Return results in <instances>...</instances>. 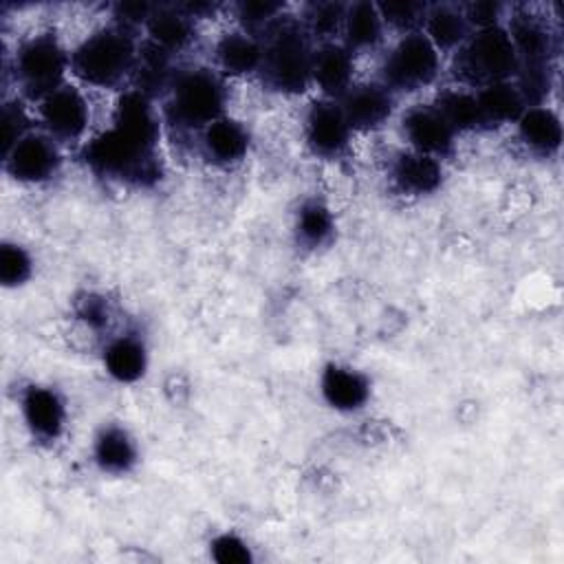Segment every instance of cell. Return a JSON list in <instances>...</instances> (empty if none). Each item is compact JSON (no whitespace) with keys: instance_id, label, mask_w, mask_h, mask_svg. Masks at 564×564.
<instances>
[{"instance_id":"obj_26","label":"cell","mask_w":564,"mask_h":564,"mask_svg":"<svg viewBox=\"0 0 564 564\" xmlns=\"http://www.w3.org/2000/svg\"><path fill=\"white\" fill-rule=\"evenodd\" d=\"M478 101V117H480V130H494L502 126H511L520 119L527 104L513 84V79L507 82H494L487 86H480L474 90Z\"/></svg>"},{"instance_id":"obj_2","label":"cell","mask_w":564,"mask_h":564,"mask_svg":"<svg viewBox=\"0 0 564 564\" xmlns=\"http://www.w3.org/2000/svg\"><path fill=\"white\" fill-rule=\"evenodd\" d=\"M227 106L225 77L214 66H178L163 97V119L181 132H200L220 119Z\"/></svg>"},{"instance_id":"obj_25","label":"cell","mask_w":564,"mask_h":564,"mask_svg":"<svg viewBox=\"0 0 564 564\" xmlns=\"http://www.w3.org/2000/svg\"><path fill=\"white\" fill-rule=\"evenodd\" d=\"M93 460L104 474L123 476L132 471L139 460L137 441L126 427L106 423L93 438Z\"/></svg>"},{"instance_id":"obj_31","label":"cell","mask_w":564,"mask_h":564,"mask_svg":"<svg viewBox=\"0 0 564 564\" xmlns=\"http://www.w3.org/2000/svg\"><path fill=\"white\" fill-rule=\"evenodd\" d=\"M231 9L236 15V26L260 40L286 13V4L275 0H238Z\"/></svg>"},{"instance_id":"obj_33","label":"cell","mask_w":564,"mask_h":564,"mask_svg":"<svg viewBox=\"0 0 564 564\" xmlns=\"http://www.w3.org/2000/svg\"><path fill=\"white\" fill-rule=\"evenodd\" d=\"M33 275L31 253L18 245L4 240L0 247V282L4 289H18L26 284Z\"/></svg>"},{"instance_id":"obj_14","label":"cell","mask_w":564,"mask_h":564,"mask_svg":"<svg viewBox=\"0 0 564 564\" xmlns=\"http://www.w3.org/2000/svg\"><path fill=\"white\" fill-rule=\"evenodd\" d=\"M20 414L29 434L40 443H55L66 425V403L48 386H26L20 394Z\"/></svg>"},{"instance_id":"obj_3","label":"cell","mask_w":564,"mask_h":564,"mask_svg":"<svg viewBox=\"0 0 564 564\" xmlns=\"http://www.w3.org/2000/svg\"><path fill=\"white\" fill-rule=\"evenodd\" d=\"M262 84L278 95H300L311 86L315 44L297 15L284 13L262 37Z\"/></svg>"},{"instance_id":"obj_28","label":"cell","mask_w":564,"mask_h":564,"mask_svg":"<svg viewBox=\"0 0 564 564\" xmlns=\"http://www.w3.org/2000/svg\"><path fill=\"white\" fill-rule=\"evenodd\" d=\"M434 108L443 115V119L452 126L456 134L480 130V117H478V101L476 93L465 86H445L434 97Z\"/></svg>"},{"instance_id":"obj_35","label":"cell","mask_w":564,"mask_h":564,"mask_svg":"<svg viewBox=\"0 0 564 564\" xmlns=\"http://www.w3.org/2000/svg\"><path fill=\"white\" fill-rule=\"evenodd\" d=\"M154 4L156 2H148V0H119L110 7V15H112L110 22L139 35V31H143L148 24Z\"/></svg>"},{"instance_id":"obj_37","label":"cell","mask_w":564,"mask_h":564,"mask_svg":"<svg viewBox=\"0 0 564 564\" xmlns=\"http://www.w3.org/2000/svg\"><path fill=\"white\" fill-rule=\"evenodd\" d=\"M209 553L220 564H247L251 562V551L234 533H220L209 542Z\"/></svg>"},{"instance_id":"obj_6","label":"cell","mask_w":564,"mask_h":564,"mask_svg":"<svg viewBox=\"0 0 564 564\" xmlns=\"http://www.w3.org/2000/svg\"><path fill=\"white\" fill-rule=\"evenodd\" d=\"M11 70L22 97L37 104L42 97L66 84V75L70 73V51H66L59 37L51 31L33 33L18 44Z\"/></svg>"},{"instance_id":"obj_34","label":"cell","mask_w":564,"mask_h":564,"mask_svg":"<svg viewBox=\"0 0 564 564\" xmlns=\"http://www.w3.org/2000/svg\"><path fill=\"white\" fill-rule=\"evenodd\" d=\"M31 117L20 99L4 101L0 117V134H2V154L9 152L26 132H31Z\"/></svg>"},{"instance_id":"obj_23","label":"cell","mask_w":564,"mask_h":564,"mask_svg":"<svg viewBox=\"0 0 564 564\" xmlns=\"http://www.w3.org/2000/svg\"><path fill=\"white\" fill-rule=\"evenodd\" d=\"M176 55L159 48L156 44L148 42L145 37L139 42V51H137V59H134V68L130 75V82L134 90L156 99V97H165V93L170 90L174 77H176Z\"/></svg>"},{"instance_id":"obj_20","label":"cell","mask_w":564,"mask_h":564,"mask_svg":"<svg viewBox=\"0 0 564 564\" xmlns=\"http://www.w3.org/2000/svg\"><path fill=\"white\" fill-rule=\"evenodd\" d=\"M196 24L178 2H156L143 33L148 42L176 55L196 40Z\"/></svg>"},{"instance_id":"obj_29","label":"cell","mask_w":564,"mask_h":564,"mask_svg":"<svg viewBox=\"0 0 564 564\" xmlns=\"http://www.w3.org/2000/svg\"><path fill=\"white\" fill-rule=\"evenodd\" d=\"M346 15V2L339 0H311L300 11V22L313 44L339 42Z\"/></svg>"},{"instance_id":"obj_39","label":"cell","mask_w":564,"mask_h":564,"mask_svg":"<svg viewBox=\"0 0 564 564\" xmlns=\"http://www.w3.org/2000/svg\"><path fill=\"white\" fill-rule=\"evenodd\" d=\"M178 7H181L194 22L214 15L216 9H218L216 2H207V0H187V2H178Z\"/></svg>"},{"instance_id":"obj_19","label":"cell","mask_w":564,"mask_h":564,"mask_svg":"<svg viewBox=\"0 0 564 564\" xmlns=\"http://www.w3.org/2000/svg\"><path fill=\"white\" fill-rule=\"evenodd\" d=\"M214 68L227 79V77H247L258 75L262 66L264 46L262 40L242 31L231 29L225 31L216 44H214Z\"/></svg>"},{"instance_id":"obj_27","label":"cell","mask_w":564,"mask_h":564,"mask_svg":"<svg viewBox=\"0 0 564 564\" xmlns=\"http://www.w3.org/2000/svg\"><path fill=\"white\" fill-rule=\"evenodd\" d=\"M104 370L119 383H134L148 370V348L134 333H121L108 339L101 352Z\"/></svg>"},{"instance_id":"obj_30","label":"cell","mask_w":564,"mask_h":564,"mask_svg":"<svg viewBox=\"0 0 564 564\" xmlns=\"http://www.w3.org/2000/svg\"><path fill=\"white\" fill-rule=\"evenodd\" d=\"M295 238L306 249H319L330 242L335 234V218L328 205L317 198L304 200L295 212Z\"/></svg>"},{"instance_id":"obj_15","label":"cell","mask_w":564,"mask_h":564,"mask_svg":"<svg viewBox=\"0 0 564 564\" xmlns=\"http://www.w3.org/2000/svg\"><path fill=\"white\" fill-rule=\"evenodd\" d=\"M249 148L251 134L247 126L229 115H223L198 132L200 156L214 167H234L242 163Z\"/></svg>"},{"instance_id":"obj_4","label":"cell","mask_w":564,"mask_h":564,"mask_svg":"<svg viewBox=\"0 0 564 564\" xmlns=\"http://www.w3.org/2000/svg\"><path fill=\"white\" fill-rule=\"evenodd\" d=\"M139 42V35L110 22L70 51V75L86 86L115 88L130 79Z\"/></svg>"},{"instance_id":"obj_11","label":"cell","mask_w":564,"mask_h":564,"mask_svg":"<svg viewBox=\"0 0 564 564\" xmlns=\"http://www.w3.org/2000/svg\"><path fill=\"white\" fill-rule=\"evenodd\" d=\"M401 134L410 150L445 159L454 152L458 134L434 108V104H412L401 115Z\"/></svg>"},{"instance_id":"obj_17","label":"cell","mask_w":564,"mask_h":564,"mask_svg":"<svg viewBox=\"0 0 564 564\" xmlns=\"http://www.w3.org/2000/svg\"><path fill=\"white\" fill-rule=\"evenodd\" d=\"M355 84V55L341 42L315 44L311 64V86L319 97L339 99Z\"/></svg>"},{"instance_id":"obj_12","label":"cell","mask_w":564,"mask_h":564,"mask_svg":"<svg viewBox=\"0 0 564 564\" xmlns=\"http://www.w3.org/2000/svg\"><path fill=\"white\" fill-rule=\"evenodd\" d=\"M397 95H392L379 79L355 82L339 99L341 112L352 132H375L388 123L394 112Z\"/></svg>"},{"instance_id":"obj_38","label":"cell","mask_w":564,"mask_h":564,"mask_svg":"<svg viewBox=\"0 0 564 564\" xmlns=\"http://www.w3.org/2000/svg\"><path fill=\"white\" fill-rule=\"evenodd\" d=\"M75 313L93 330H101L108 324V304L95 293H86L82 300H77Z\"/></svg>"},{"instance_id":"obj_22","label":"cell","mask_w":564,"mask_h":564,"mask_svg":"<svg viewBox=\"0 0 564 564\" xmlns=\"http://www.w3.org/2000/svg\"><path fill=\"white\" fill-rule=\"evenodd\" d=\"M516 134L527 152L549 159L555 156L562 148L564 130L557 112L553 108L544 106H529L520 115V119L513 123Z\"/></svg>"},{"instance_id":"obj_21","label":"cell","mask_w":564,"mask_h":564,"mask_svg":"<svg viewBox=\"0 0 564 564\" xmlns=\"http://www.w3.org/2000/svg\"><path fill=\"white\" fill-rule=\"evenodd\" d=\"M386 33L388 29L377 9V2H370V0L346 2V15H344L339 42L352 55L377 51L383 44Z\"/></svg>"},{"instance_id":"obj_8","label":"cell","mask_w":564,"mask_h":564,"mask_svg":"<svg viewBox=\"0 0 564 564\" xmlns=\"http://www.w3.org/2000/svg\"><path fill=\"white\" fill-rule=\"evenodd\" d=\"M42 130L59 145L84 139L90 123V104L79 86L66 82L35 104Z\"/></svg>"},{"instance_id":"obj_1","label":"cell","mask_w":564,"mask_h":564,"mask_svg":"<svg viewBox=\"0 0 564 564\" xmlns=\"http://www.w3.org/2000/svg\"><path fill=\"white\" fill-rule=\"evenodd\" d=\"M82 159L93 174L132 187H154L163 176L156 145L117 126L86 141L82 145Z\"/></svg>"},{"instance_id":"obj_36","label":"cell","mask_w":564,"mask_h":564,"mask_svg":"<svg viewBox=\"0 0 564 564\" xmlns=\"http://www.w3.org/2000/svg\"><path fill=\"white\" fill-rule=\"evenodd\" d=\"M460 7L471 31L502 26L507 20V7L498 0H469L460 2Z\"/></svg>"},{"instance_id":"obj_16","label":"cell","mask_w":564,"mask_h":564,"mask_svg":"<svg viewBox=\"0 0 564 564\" xmlns=\"http://www.w3.org/2000/svg\"><path fill=\"white\" fill-rule=\"evenodd\" d=\"M390 181L403 196H430L443 185V163L430 154L401 150L392 156L388 167Z\"/></svg>"},{"instance_id":"obj_32","label":"cell","mask_w":564,"mask_h":564,"mask_svg":"<svg viewBox=\"0 0 564 564\" xmlns=\"http://www.w3.org/2000/svg\"><path fill=\"white\" fill-rule=\"evenodd\" d=\"M427 4L430 2H421V0H381L377 2V9L383 18L386 29L394 31L399 37V35L416 33L423 29Z\"/></svg>"},{"instance_id":"obj_18","label":"cell","mask_w":564,"mask_h":564,"mask_svg":"<svg viewBox=\"0 0 564 564\" xmlns=\"http://www.w3.org/2000/svg\"><path fill=\"white\" fill-rule=\"evenodd\" d=\"M319 392L328 408L350 414V412L361 410L368 403L370 379L361 370H357L348 364L330 361L322 370Z\"/></svg>"},{"instance_id":"obj_13","label":"cell","mask_w":564,"mask_h":564,"mask_svg":"<svg viewBox=\"0 0 564 564\" xmlns=\"http://www.w3.org/2000/svg\"><path fill=\"white\" fill-rule=\"evenodd\" d=\"M505 29L518 55V66H551L557 51L555 35L549 22L531 11H511Z\"/></svg>"},{"instance_id":"obj_5","label":"cell","mask_w":564,"mask_h":564,"mask_svg":"<svg viewBox=\"0 0 564 564\" xmlns=\"http://www.w3.org/2000/svg\"><path fill=\"white\" fill-rule=\"evenodd\" d=\"M449 57L454 82L471 90L494 82L513 79L518 73V55L505 24L474 31Z\"/></svg>"},{"instance_id":"obj_10","label":"cell","mask_w":564,"mask_h":564,"mask_svg":"<svg viewBox=\"0 0 564 564\" xmlns=\"http://www.w3.org/2000/svg\"><path fill=\"white\" fill-rule=\"evenodd\" d=\"M2 165L13 181L22 185H42L57 176L62 167V150L44 130H31L2 154Z\"/></svg>"},{"instance_id":"obj_7","label":"cell","mask_w":564,"mask_h":564,"mask_svg":"<svg viewBox=\"0 0 564 564\" xmlns=\"http://www.w3.org/2000/svg\"><path fill=\"white\" fill-rule=\"evenodd\" d=\"M443 55L423 31L399 35L381 59L379 82L392 93H416L432 86L441 75Z\"/></svg>"},{"instance_id":"obj_9","label":"cell","mask_w":564,"mask_h":564,"mask_svg":"<svg viewBox=\"0 0 564 564\" xmlns=\"http://www.w3.org/2000/svg\"><path fill=\"white\" fill-rule=\"evenodd\" d=\"M352 128L348 126L341 106L335 99L319 97L308 104L302 119V137L306 150L326 161L344 156L352 141Z\"/></svg>"},{"instance_id":"obj_24","label":"cell","mask_w":564,"mask_h":564,"mask_svg":"<svg viewBox=\"0 0 564 564\" xmlns=\"http://www.w3.org/2000/svg\"><path fill=\"white\" fill-rule=\"evenodd\" d=\"M421 31L441 55H454L474 33L458 2L427 4Z\"/></svg>"}]
</instances>
